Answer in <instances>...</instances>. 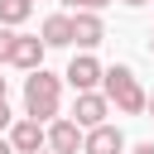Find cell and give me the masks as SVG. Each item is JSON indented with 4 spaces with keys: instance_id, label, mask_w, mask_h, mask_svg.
I'll return each instance as SVG.
<instances>
[{
    "instance_id": "6da1fadb",
    "label": "cell",
    "mask_w": 154,
    "mask_h": 154,
    "mask_svg": "<svg viewBox=\"0 0 154 154\" xmlns=\"http://www.w3.org/2000/svg\"><path fill=\"white\" fill-rule=\"evenodd\" d=\"M58 96H63V77H53V72H43V67H34V72L24 77V116L53 120V116H58Z\"/></svg>"
},
{
    "instance_id": "7a4b0ae2",
    "label": "cell",
    "mask_w": 154,
    "mask_h": 154,
    "mask_svg": "<svg viewBox=\"0 0 154 154\" xmlns=\"http://www.w3.org/2000/svg\"><path fill=\"white\" fill-rule=\"evenodd\" d=\"M106 96H111V106L116 111H125V116H140L144 106H149V96H144V87H140V77L125 67V63H116V67H106Z\"/></svg>"
},
{
    "instance_id": "3957f363",
    "label": "cell",
    "mask_w": 154,
    "mask_h": 154,
    "mask_svg": "<svg viewBox=\"0 0 154 154\" xmlns=\"http://www.w3.org/2000/svg\"><path fill=\"white\" fill-rule=\"evenodd\" d=\"M106 111H111V96L106 91H77V106H72V120L82 125V130H91V125H101L106 120Z\"/></svg>"
},
{
    "instance_id": "277c9868",
    "label": "cell",
    "mask_w": 154,
    "mask_h": 154,
    "mask_svg": "<svg viewBox=\"0 0 154 154\" xmlns=\"http://www.w3.org/2000/svg\"><path fill=\"white\" fill-rule=\"evenodd\" d=\"M10 144H14V154H34V149H43V144H48L43 120H34V116L14 120V125H10Z\"/></svg>"
},
{
    "instance_id": "5b68a950",
    "label": "cell",
    "mask_w": 154,
    "mask_h": 154,
    "mask_svg": "<svg viewBox=\"0 0 154 154\" xmlns=\"http://www.w3.org/2000/svg\"><path fill=\"white\" fill-rule=\"evenodd\" d=\"M43 53H48L43 34H19V38H14V53H10V67L34 72V67H43Z\"/></svg>"
},
{
    "instance_id": "8992f818",
    "label": "cell",
    "mask_w": 154,
    "mask_h": 154,
    "mask_svg": "<svg viewBox=\"0 0 154 154\" xmlns=\"http://www.w3.org/2000/svg\"><path fill=\"white\" fill-rule=\"evenodd\" d=\"M82 140H87V130H82L72 116H63V120H53V125H48V149H58V154H77V149H82Z\"/></svg>"
},
{
    "instance_id": "52a82bcc",
    "label": "cell",
    "mask_w": 154,
    "mask_h": 154,
    "mask_svg": "<svg viewBox=\"0 0 154 154\" xmlns=\"http://www.w3.org/2000/svg\"><path fill=\"white\" fill-rule=\"evenodd\" d=\"M120 149H125V135H120L116 125H106V120L91 125L87 140H82V154H120Z\"/></svg>"
},
{
    "instance_id": "ba28073f",
    "label": "cell",
    "mask_w": 154,
    "mask_h": 154,
    "mask_svg": "<svg viewBox=\"0 0 154 154\" xmlns=\"http://www.w3.org/2000/svg\"><path fill=\"white\" fill-rule=\"evenodd\" d=\"M106 38V24H101V14L96 10H77L72 14V43H82V48H96Z\"/></svg>"
},
{
    "instance_id": "9c48e42d",
    "label": "cell",
    "mask_w": 154,
    "mask_h": 154,
    "mask_svg": "<svg viewBox=\"0 0 154 154\" xmlns=\"http://www.w3.org/2000/svg\"><path fill=\"white\" fill-rule=\"evenodd\" d=\"M63 77H67V82H72L77 91H91V87H96V82L106 77V67H101V63H96L91 53H82V58H72V63H67V72H63Z\"/></svg>"
},
{
    "instance_id": "30bf717a",
    "label": "cell",
    "mask_w": 154,
    "mask_h": 154,
    "mask_svg": "<svg viewBox=\"0 0 154 154\" xmlns=\"http://www.w3.org/2000/svg\"><path fill=\"white\" fill-rule=\"evenodd\" d=\"M38 34H43L48 48H67V43H72V14H48Z\"/></svg>"
},
{
    "instance_id": "8fae6325",
    "label": "cell",
    "mask_w": 154,
    "mask_h": 154,
    "mask_svg": "<svg viewBox=\"0 0 154 154\" xmlns=\"http://www.w3.org/2000/svg\"><path fill=\"white\" fill-rule=\"evenodd\" d=\"M34 14V0H0V24H24Z\"/></svg>"
},
{
    "instance_id": "7c38bea8",
    "label": "cell",
    "mask_w": 154,
    "mask_h": 154,
    "mask_svg": "<svg viewBox=\"0 0 154 154\" xmlns=\"http://www.w3.org/2000/svg\"><path fill=\"white\" fill-rule=\"evenodd\" d=\"M14 38H19V34L5 24V29H0V63H10V53H14Z\"/></svg>"
},
{
    "instance_id": "4fadbf2b",
    "label": "cell",
    "mask_w": 154,
    "mask_h": 154,
    "mask_svg": "<svg viewBox=\"0 0 154 154\" xmlns=\"http://www.w3.org/2000/svg\"><path fill=\"white\" fill-rule=\"evenodd\" d=\"M63 5H72V10H106L111 0H63Z\"/></svg>"
},
{
    "instance_id": "5bb4252c",
    "label": "cell",
    "mask_w": 154,
    "mask_h": 154,
    "mask_svg": "<svg viewBox=\"0 0 154 154\" xmlns=\"http://www.w3.org/2000/svg\"><path fill=\"white\" fill-rule=\"evenodd\" d=\"M10 125H14V116H10V106L0 101V130H10Z\"/></svg>"
},
{
    "instance_id": "9a60e30c",
    "label": "cell",
    "mask_w": 154,
    "mask_h": 154,
    "mask_svg": "<svg viewBox=\"0 0 154 154\" xmlns=\"http://www.w3.org/2000/svg\"><path fill=\"white\" fill-rule=\"evenodd\" d=\"M135 154H154V140H149V144H135Z\"/></svg>"
},
{
    "instance_id": "2e32d148",
    "label": "cell",
    "mask_w": 154,
    "mask_h": 154,
    "mask_svg": "<svg viewBox=\"0 0 154 154\" xmlns=\"http://www.w3.org/2000/svg\"><path fill=\"white\" fill-rule=\"evenodd\" d=\"M0 154H14V144H10V140H0Z\"/></svg>"
},
{
    "instance_id": "e0dca14e",
    "label": "cell",
    "mask_w": 154,
    "mask_h": 154,
    "mask_svg": "<svg viewBox=\"0 0 154 154\" xmlns=\"http://www.w3.org/2000/svg\"><path fill=\"white\" fill-rule=\"evenodd\" d=\"M5 91H10V82H5V77H0V101H5Z\"/></svg>"
},
{
    "instance_id": "ac0fdd59",
    "label": "cell",
    "mask_w": 154,
    "mask_h": 154,
    "mask_svg": "<svg viewBox=\"0 0 154 154\" xmlns=\"http://www.w3.org/2000/svg\"><path fill=\"white\" fill-rule=\"evenodd\" d=\"M120 5H135V10H140V5H149V0H120Z\"/></svg>"
},
{
    "instance_id": "d6986e66",
    "label": "cell",
    "mask_w": 154,
    "mask_h": 154,
    "mask_svg": "<svg viewBox=\"0 0 154 154\" xmlns=\"http://www.w3.org/2000/svg\"><path fill=\"white\" fill-rule=\"evenodd\" d=\"M144 111H149V116H154V96H149V106H144Z\"/></svg>"
},
{
    "instance_id": "ffe728a7",
    "label": "cell",
    "mask_w": 154,
    "mask_h": 154,
    "mask_svg": "<svg viewBox=\"0 0 154 154\" xmlns=\"http://www.w3.org/2000/svg\"><path fill=\"white\" fill-rule=\"evenodd\" d=\"M34 154H58V149H34Z\"/></svg>"
},
{
    "instance_id": "44dd1931",
    "label": "cell",
    "mask_w": 154,
    "mask_h": 154,
    "mask_svg": "<svg viewBox=\"0 0 154 154\" xmlns=\"http://www.w3.org/2000/svg\"><path fill=\"white\" fill-rule=\"evenodd\" d=\"M149 53H154V38H149Z\"/></svg>"
}]
</instances>
